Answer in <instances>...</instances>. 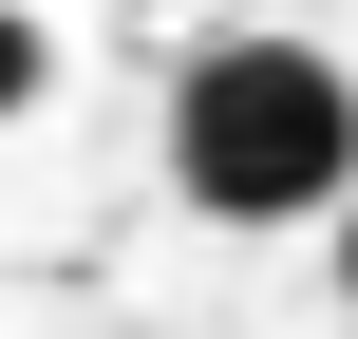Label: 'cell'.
I'll use <instances>...</instances> for the list:
<instances>
[{
  "instance_id": "1",
  "label": "cell",
  "mask_w": 358,
  "mask_h": 339,
  "mask_svg": "<svg viewBox=\"0 0 358 339\" xmlns=\"http://www.w3.org/2000/svg\"><path fill=\"white\" fill-rule=\"evenodd\" d=\"M170 189L208 226H321V208H358V75L321 38H189L170 57Z\"/></svg>"
},
{
  "instance_id": "2",
  "label": "cell",
  "mask_w": 358,
  "mask_h": 339,
  "mask_svg": "<svg viewBox=\"0 0 358 339\" xmlns=\"http://www.w3.org/2000/svg\"><path fill=\"white\" fill-rule=\"evenodd\" d=\"M38 75H57V57H38V0H0V132L38 113Z\"/></svg>"
},
{
  "instance_id": "3",
  "label": "cell",
  "mask_w": 358,
  "mask_h": 339,
  "mask_svg": "<svg viewBox=\"0 0 358 339\" xmlns=\"http://www.w3.org/2000/svg\"><path fill=\"white\" fill-rule=\"evenodd\" d=\"M340 302H358V208H340Z\"/></svg>"
}]
</instances>
